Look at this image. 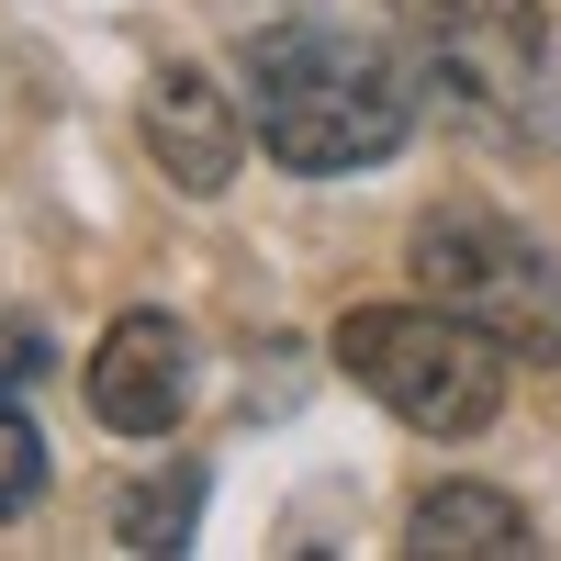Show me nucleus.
Returning a JSON list of instances; mask_svg holds the SVG:
<instances>
[{"label": "nucleus", "mask_w": 561, "mask_h": 561, "mask_svg": "<svg viewBox=\"0 0 561 561\" xmlns=\"http://www.w3.org/2000/svg\"><path fill=\"white\" fill-rule=\"evenodd\" d=\"M237 79H248V135L280 169H304V180L370 169V158H393L415 135V68L348 12L259 23L237 45Z\"/></svg>", "instance_id": "f257e3e1"}, {"label": "nucleus", "mask_w": 561, "mask_h": 561, "mask_svg": "<svg viewBox=\"0 0 561 561\" xmlns=\"http://www.w3.org/2000/svg\"><path fill=\"white\" fill-rule=\"evenodd\" d=\"M337 359L359 393H382L427 438H483L505 404V348L449 304H359L337 325Z\"/></svg>", "instance_id": "f03ea898"}, {"label": "nucleus", "mask_w": 561, "mask_h": 561, "mask_svg": "<svg viewBox=\"0 0 561 561\" xmlns=\"http://www.w3.org/2000/svg\"><path fill=\"white\" fill-rule=\"evenodd\" d=\"M415 280H427V304L472 314L505 359H561V259L528 225L483 203H438L415 225Z\"/></svg>", "instance_id": "7ed1b4c3"}, {"label": "nucleus", "mask_w": 561, "mask_h": 561, "mask_svg": "<svg viewBox=\"0 0 561 561\" xmlns=\"http://www.w3.org/2000/svg\"><path fill=\"white\" fill-rule=\"evenodd\" d=\"M393 23L415 45V68L460 113H483V124L539 113V79H550V12L539 0H393Z\"/></svg>", "instance_id": "20e7f679"}, {"label": "nucleus", "mask_w": 561, "mask_h": 561, "mask_svg": "<svg viewBox=\"0 0 561 561\" xmlns=\"http://www.w3.org/2000/svg\"><path fill=\"white\" fill-rule=\"evenodd\" d=\"M90 415L113 438H169L192 415V325L180 314H124L90 348Z\"/></svg>", "instance_id": "39448f33"}, {"label": "nucleus", "mask_w": 561, "mask_h": 561, "mask_svg": "<svg viewBox=\"0 0 561 561\" xmlns=\"http://www.w3.org/2000/svg\"><path fill=\"white\" fill-rule=\"evenodd\" d=\"M147 147H158V169L180 180V192H225L237 158H248L237 90H214L203 68H158V79H147Z\"/></svg>", "instance_id": "423d86ee"}, {"label": "nucleus", "mask_w": 561, "mask_h": 561, "mask_svg": "<svg viewBox=\"0 0 561 561\" xmlns=\"http://www.w3.org/2000/svg\"><path fill=\"white\" fill-rule=\"evenodd\" d=\"M404 550L415 561H528L539 528H528V505L494 494V483H438V494H415Z\"/></svg>", "instance_id": "0eeeda50"}, {"label": "nucleus", "mask_w": 561, "mask_h": 561, "mask_svg": "<svg viewBox=\"0 0 561 561\" xmlns=\"http://www.w3.org/2000/svg\"><path fill=\"white\" fill-rule=\"evenodd\" d=\"M192 517H203V472L180 460V472L135 483V494L113 505V539H124V550H192Z\"/></svg>", "instance_id": "6e6552de"}, {"label": "nucleus", "mask_w": 561, "mask_h": 561, "mask_svg": "<svg viewBox=\"0 0 561 561\" xmlns=\"http://www.w3.org/2000/svg\"><path fill=\"white\" fill-rule=\"evenodd\" d=\"M34 494H45V438L12 415V393H0V517H23Z\"/></svg>", "instance_id": "1a4fd4ad"}, {"label": "nucleus", "mask_w": 561, "mask_h": 561, "mask_svg": "<svg viewBox=\"0 0 561 561\" xmlns=\"http://www.w3.org/2000/svg\"><path fill=\"white\" fill-rule=\"evenodd\" d=\"M34 370H45V337H34V325H12V314H0V393H23Z\"/></svg>", "instance_id": "9d476101"}]
</instances>
